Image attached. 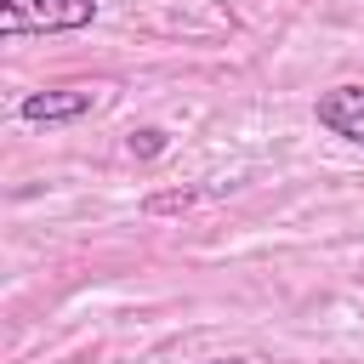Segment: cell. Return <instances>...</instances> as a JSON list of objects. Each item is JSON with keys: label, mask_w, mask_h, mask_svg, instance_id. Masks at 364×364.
Here are the masks:
<instances>
[{"label": "cell", "mask_w": 364, "mask_h": 364, "mask_svg": "<svg viewBox=\"0 0 364 364\" xmlns=\"http://www.w3.org/2000/svg\"><path fill=\"white\" fill-rule=\"evenodd\" d=\"M97 108V91H28L17 102V114L28 125H63V119H80Z\"/></svg>", "instance_id": "3"}, {"label": "cell", "mask_w": 364, "mask_h": 364, "mask_svg": "<svg viewBox=\"0 0 364 364\" xmlns=\"http://www.w3.org/2000/svg\"><path fill=\"white\" fill-rule=\"evenodd\" d=\"M210 364H250V358H210Z\"/></svg>", "instance_id": "6"}, {"label": "cell", "mask_w": 364, "mask_h": 364, "mask_svg": "<svg viewBox=\"0 0 364 364\" xmlns=\"http://www.w3.org/2000/svg\"><path fill=\"white\" fill-rule=\"evenodd\" d=\"M313 119H318L330 136L364 148V85H336V91H324L318 108H313Z\"/></svg>", "instance_id": "2"}, {"label": "cell", "mask_w": 364, "mask_h": 364, "mask_svg": "<svg viewBox=\"0 0 364 364\" xmlns=\"http://www.w3.org/2000/svg\"><path fill=\"white\" fill-rule=\"evenodd\" d=\"M131 154H136V159H154V154H165V131H159V125H142V131H131Z\"/></svg>", "instance_id": "4"}, {"label": "cell", "mask_w": 364, "mask_h": 364, "mask_svg": "<svg viewBox=\"0 0 364 364\" xmlns=\"http://www.w3.org/2000/svg\"><path fill=\"white\" fill-rule=\"evenodd\" d=\"M97 23V0H0V34H68Z\"/></svg>", "instance_id": "1"}, {"label": "cell", "mask_w": 364, "mask_h": 364, "mask_svg": "<svg viewBox=\"0 0 364 364\" xmlns=\"http://www.w3.org/2000/svg\"><path fill=\"white\" fill-rule=\"evenodd\" d=\"M188 205H199V188H176V193H154V199H148L154 216H165V210H188Z\"/></svg>", "instance_id": "5"}]
</instances>
